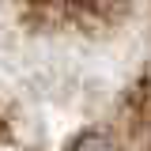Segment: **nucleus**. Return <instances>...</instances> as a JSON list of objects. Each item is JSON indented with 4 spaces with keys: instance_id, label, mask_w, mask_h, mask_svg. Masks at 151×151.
Here are the masks:
<instances>
[{
    "instance_id": "obj_1",
    "label": "nucleus",
    "mask_w": 151,
    "mask_h": 151,
    "mask_svg": "<svg viewBox=\"0 0 151 151\" xmlns=\"http://www.w3.org/2000/svg\"><path fill=\"white\" fill-rule=\"evenodd\" d=\"M110 140L151 151V0H0V151Z\"/></svg>"
}]
</instances>
